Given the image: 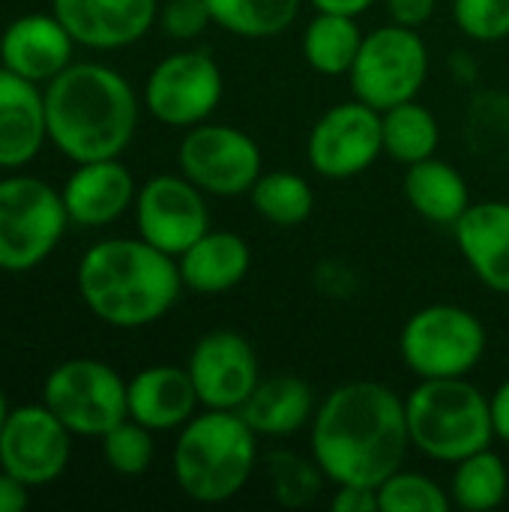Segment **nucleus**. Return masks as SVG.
Here are the masks:
<instances>
[{
  "label": "nucleus",
  "mask_w": 509,
  "mask_h": 512,
  "mask_svg": "<svg viewBox=\"0 0 509 512\" xmlns=\"http://www.w3.org/2000/svg\"><path fill=\"white\" fill-rule=\"evenodd\" d=\"M411 432L405 399L381 381H348L312 417V459L336 486L378 489L405 465Z\"/></svg>",
  "instance_id": "1"
},
{
  "label": "nucleus",
  "mask_w": 509,
  "mask_h": 512,
  "mask_svg": "<svg viewBox=\"0 0 509 512\" xmlns=\"http://www.w3.org/2000/svg\"><path fill=\"white\" fill-rule=\"evenodd\" d=\"M48 138L72 162L117 159L138 126L132 84L102 63H69L45 87Z\"/></svg>",
  "instance_id": "2"
},
{
  "label": "nucleus",
  "mask_w": 509,
  "mask_h": 512,
  "mask_svg": "<svg viewBox=\"0 0 509 512\" xmlns=\"http://www.w3.org/2000/svg\"><path fill=\"white\" fill-rule=\"evenodd\" d=\"M177 258L144 237L102 240L78 264V294L87 309L120 330L156 324L180 297Z\"/></svg>",
  "instance_id": "3"
},
{
  "label": "nucleus",
  "mask_w": 509,
  "mask_h": 512,
  "mask_svg": "<svg viewBox=\"0 0 509 512\" xmlns=\"http://www.w3.org/2000/svg\"><path fill=\"white\" fill-rule=\"evenodd\" d=\"M171 465L186 498L198 504H225L252 480L258 435L240 411L207 408L180 426Z\"/></svg>",
  "instance_id": "4"
},
{
  "label": "nucleus",
  "mask_w": 509,
  "mask_h": 512,
  "mask_svg": "<svg viewBox=\"0 0 509 512\" xmlns=\"http://www.w3.org/2000/svg\"><path fill=\"white\" fill-rule=\"evenodd\" d=\"M405 417L411 447L447 465L492 447L495 438L489 396L468 378H420L405 399Z\"/></svg>",
  "instance_id": "5"
},
{
  "label": "nucleus",
  "mask_w": 509,
  "mask_h": 512,
  "mask_svg": "<svg viewBox=\"0 0 509 512\" xmlns=\"http://www.w3.org/2000/svg\"><path fill=\"white\" fill-rule=\"evenodd\" d=\"M483 321L453 303L414 312L399 336L402 363L417 378H468L486 354Z\"/></svg>",
  "instance_id": "6"
},
{
  "label": "nucleus",
  "mask_w": 509,
  "mask_h": 512,
  "mask_svg": "<svg viewBox=\"0 0 509 512\" xmlns=\"http://www.w3.org/2000/svg\"><path fill=\"white\" fill-rule=\"evenodd\" d=\"M69 225L63 195L39 177L0 180V270L24 273L42 264Z\"/></svg>",
  "instance_id": "7"
},
{
  "label": "nucleus",
  "mask_w": 509,
  "mask_h": 512,
  "mask_svg": "<svg viewBox=\"0 0 509 512\" xmlns=\"http://www.w3.org/2000/svg\"><path fill=\"white\" fill-rule=\"evenodd\" d=\"M429 75V48L414 27L384 24L363 36L360 54L348 72L354 99L387 111L417 99Z\"/></svg>",
  "instance_id": "8"
},
{
  "label": "nucleus",
  "mask_w": 509,
  "mask_h": 512,
  "mask_svg": "<svg viewBox=\"0 0 509 512\" xmlns=\"http://www.w3.org/2000/svg\"><path fill=\"white\" fill-rule=\"evenodd\" d=\"M42 402L72 435L102 438L129 417V384L108 363L78 357L48 375Z\"/></svg>",
  "instance_id": "9"
},
{
  "label": "nucleus",
  "mask_w": 509,
  "mask_h": 512,
  "mask_svg": "<svg viewBox=\"0 0 509 512\" xmlns=\"http://www.w3.org/2000/svg\"><path fill=\"white\" fill-rule=\"evenodd\" d=\"M177 162L186 180H192L204 195L216 198L249 195L255 180L264 174L261 147L249 132L207 120L183 135Z\"/></svg>",
  "instance_id": "10"
},
{
  "label": "nucleus",
  "mask_w": 509,
  "mask_h": 512,
  "mask_svg": "<svg viewBox=\"0 0 509 512\" xmlns=\"http://www.w3.org/2000/svg\"><path fill=\"white\" fill-rule=\"evenodd\" d=\"M225 78L210 51H177L159 60L144 84L147 111L174 129L204 123L222 102Z\"/></svg>",
  "instance_id": "11"
},
{
  "label": "nucleus",
  "mask_w": 509,
  "mask_h": 512,
  "mask_svg": "<svg viewBox=\"0 0 509 512\" xmlns=\"http://www.w3.org/2000/svg\"><path fill=\"white\" fill-rule=\"evenodd\" d=\"M306 156L315 174L327 180L363 174L378 162V156H384L381 111L360 99L327 108L309 132Z\"/></svg>",
  "instance_id": "12"
},
{
  "label": "nucleus",
  "mask_w": 509,
  "mask_h": 512,
  "mask_svg": "<svg viewBox=\"0 0 509 512\" xmlns=\"http://www.w3.org/2000/svg\"><path fill=\"white\" fill-rule=\"evenodd\" d=\"M135 222L138 237L180 258L198 237L210 231V210L204 192L192 180H186L183 174H159L138 189Z\"/></svg>",
  "instance_id": "13"
},
{
  "label": "nucleus",
  "mask_w": 509,
  "mask_h": 512,
  "mask_svg": "<svg viewBox=\"0 0 509 512\" xmlns=\"http://www.w3.org/2000/svg\"><path fill=\"white\" fill-rule=\"evenodd\" d=\"M204 408L240 411L261 381L258 354L237 330H210L201 336L186 363Z\"/></svg>",
  "instance_id": "14"
},
{
  "label": "nucleus",
  "mask_w": 509,
  "mask_h": 512,
  "mask_svg": "<svg viewBox=\"0 0 509 512\" xmlns=\"http://www.w3.org/2000/svg\"><path fill=\"white\" fill-rule=\"evenodd\" d=\"M69 435L45 402L15 408L0 432V468L24 486L54 483L69 462Z\"/></svg>",
  "instance_id": "15"
},
{
  "label": "nucleus",
  "mask_w": 509,
  "mask_h": 512,
  "mask_svg": "<svg viewBox=\"0 0 509 512\" xmlns=\"http://www.w3.org/2000/svg\"><path fill=\"white\" fill-rule=\"evenodd\" d=\"M51 12L78 45L111 51L150 33L159 18L156 0H51Z\"/></svg>",
  "instance_id": "16"
},
{
  "label": "nucleus",
  "mask_w": 509,
  "mask_h": 512,
  "mask_svg": "<svg viewBox=\"0 0 509 512\" xmlns=\"http://www.w3.org/2000/svg\"><path fill=\"white\" fill-rule=\"evenodd\" d=\"M60 195L69 222L84 228H102L117 222L135 204L138 192L132 171L120 159H93L78 162Z\"/></svg>",
  "instance_id": "17"
},
{
  "label": "nucleus",
  "mask_w": 509,
  "mask_h": 512,
  "mask_svg": "<svg viewBox=\"0 0 509 512\" xmlns=\"http://www.w3.org/2000/svg\"><path fill=\"white\" fill-rule=\"evenodd\" d=\"M78 42L51 15H21L0 39V60L6 69L27 81H51L72 63V48Z\"/></svg>",
  "instance_id": "18"
},
{
  "label": "nucleus",
  "mask_w": 509,
  "mask_h": 512,
  "mask_svg": "<svg viewBox=\"0 0 509 512\" xmlns=\"http://www.w3.org/2000/svg\"><path fill=\"white\" fill-rule=\"evenodd\" d=\"M471 273L495 294H509V201H471L453 225Z\"/></svg>",
  "instance_id": "19"
},
{
  "label": "nucleus",
  "mask_w": 509,
  "mask_h": 512,
  "mask_svg": "<svg viewBox=\"0 0 509 512\" xmlns=\"http://www.w3.org/2000/svg\"><path fill=\"white\" fill-rule=\"evenodd\" d=\"M48 138L45 93L36 81L0 69V168L27 165Z\"/></svg>",
  "instance_id": "20"
},
{
  "label": "nucleus",
  "mask_w": 509,
  "mask_h": 512,
  "mask_svg": "<svg viewBox=\"0 0 509 512\" xmlns=\"http://www.w3.org/2000/svg\"><path fill=\"white\" fill-rule=\"evenodd\" d=\"M201 405L189 369L150 366L129 381V417L153 432L180 429Z\"/></svg>",
  "instance_id": "21"
},
{
  "label": "nucleus",
  "mask_w": 509,
  "mask_h": 512,
  "mask_svg": "<svg viewBox=\"0 0 509 512\" xmlns=\"http://www.w3.org/2000/svg\"><path fill=\"white\" fill-rule=\"evenodd\" d=\"M177 267L183 288L195 294H225L246 279L252 267V249L237 231L210 228L177 258Z\"/></svg>",
  "instance_id": "22"
},
{
  "label": "nucleus",
  "mask_w": 509,
  "mask_h": 512,
  "mask_svg": "<svg viewBox=\"0 0 509 512\" xmlns=\"http://www.w3.org/2000/svg\"><path fill=\"white\" fill-rule=\"evenodd\" d=\"M318 405L312 387L297 375H273L261 378L252 396L243 402L240 414L255 429V435L285 438L312 423Z\"/></svg>",
  "instance_id": "23"
},
{
  "label": "nucleus",
  "mask_w": 509,
  "mask_h": 512,
  "mask_svg": "<svg viewBox=\"0 0 509 512\" xmlns=\"http://www.w3.org/2000/svg\"><path fill=\"white\" fill-rule=\"evenodd\" d=\"M402 192L411 210L432 225H456L471 207V189L462 171L438 156L408 165Z\"/></svg>",
  "instance_id": "24"
},
{
  "label": "nucleus",
  "mask_w": 509,
  "mask_h": 512,
  "mask_svg": "<svg viewBox=\"0 0 509 512\" xmlns=\"http://www.w3.org/2000/svg\"><path fill=\"white\" fill-rule=\"evenodd\" d=\"M363 36L366 33L360 30L357 18L336 15V12H315V18L303 30V42H300L303 60L318 75L327 78L348 75L360 54Z\"/></svg>",
  "instance_id": "25"
},
{
  "label": "nucleus",
  "mask_w": 509,
  "mask_h": 512,
  "mask_svg": "<svg viewBox=\"0 0 509 512\" xmlns=\"http://www.w3.org/2000/svg\"><path fill=\"white\" fill-rule=\"evenodd\" d=\"M381 132H384V153L393 162H402L405 168L435 156L441 144L438 117L417 99L381 111Z\"/></svg>",
  "instance_id": "26"
},
{
  "label": "nucleus",
  "mask_w": 509,
  "mask_h": 512,
  "mask_svg": "<svg viewBox=\"0 0 509 512\" xmlns=\"http://www.w3.org/2000/svg\"><path fill=\"white\" fill-rule=\"evenodd\" d=\"M507 492L509 471L504 459L492 447L456 462L453 483H450L453 507L465 512L498 510L507 501Z\"/></svg>",
  "instance_id": "27"
},
{
  "label": "nucleus",
  "mask_w": 509,
  "mask_h": 512,
  "mask_svg": "<svg viewBox=\"0 0 509 512\" xmlns=\"http://www.w3.org/2000/svg\"><path fill=\"white\" fill-rule=\"evenodd\" d=\"M249 201L261 219L276 228H297L315 210V189L294 171H264L249 189Z\"/></svg>",
  "instance_id": "28"
},
{
  "label": "nucleus",
  "mask_w": 509,
  "mask_h": 512,
  "mask_svg": "<svg viewBox=\"0 0 509 512\" xmlns=\"http://www.w3.org/2000/svg\"><path fill=\"white\" fill-rule=\"evenodd\" d=\"M303 0H207L213 24L243 39L282 36L300 15Z\"/></svg>",
  "instance_id": "29"
},
{
  "label": "nucleus",
  "mask_w": 509,
  "mask_h": 512,
  "mask_svg": "<svg viewBox=\"0 0 509 512\" xmlns=\"http://www.w3.org/2000/svg\"><path fill=\"white\" fill-rule=\"evenodd\" d=\"M264 462L273 483V495L282 507L300 510L321 495L327 477L315 459H303L291 450H270Z\"/></svg>",
  "instance_id": "30"
},
{
  "label": "nucleus",
  "mask_w": 509,
  "mask_h": 512,
  "mask_svg": "<svg viewBox=\"0 0 509 512\" xmlns=\"http://www.w3.org/2000/svg\"><path fill=\"white\" fill-rule=\"evenodd\" d=\"M378 504L381 512H450L453 498L450 489L435 483L426 474L414 471H396L378 486Z\"/></svg>",
  "instance_id": "31"
},
{
  "label": "nucleus",
  "mask_w": 509,
  "mask_h": 512,
  "mask_svg": "<svg viewBox=\"0 0 509 512\" xmlns=\"http://www.w3.org/2000/svg\"><path fill=\"white\" fill-rule=\"evenodd\" d=\"M153 453H156L153 429L141 426L132 417H126L123 423H117L102 435V456L114 474L141 477L153 465Z\"/></svg>",
  "instance_id": "32"
},
{
  "label": "nucleus",
  "mask_w": 509,
  "mask_h": 512,
  "mask_svg": "<svg viewBox=\"0 0 509 512\" xmlns=\"http://www.w3.org/2000/svg\"><path fill=\"white\" fill-rule=\"evenodd\" d=\"M453 18L474 42H501L509 36V0H453Z\"/></svg>",
  "instance_id": "33"
},
{
  "label": "nucleus",
  "mask_w": 509,
  "mask_h": 512,
  "mask_svg": "<svg viewBox=\"0 0 509 512\" xmlns=\"http://www.w3.org/2000/svg\"><path fill=\"white\" fill-rule=\"evenodd\" d=\"M156 21L171 39L186 42V39H198L213 24V15L207 0H165L159 6Z\"/></svg>",
  "instance_id": "34"
},
{
  "label": "nucleus",
  "mask_w": 509,
  "mask_h": 512,
  "mask_svg": "<svg viewBox=\"0 0 509 512\" xmlns=\"http://www.w3.org/2000/svg\"><path fill=\"white\" fill-rule=\"evenodd\" d=\"M384 6H387V15H390L393 24L417 30L435 15L438 0H384Z\"/></svg>",
  "instance_id": "35"
},
{
  "label": "nucleus",
  "mask_w": 509,
  "mask_h": 512,
  "mask_svg": "<svg viewBox=\"0 0 509 512\" xmlns=\"http://www.w3.org/2000/svg\"><path fill=\"white\" fill-rule=\"evenodd\" d=\"M333 512H381L378 504V489L372 486H339L333 501H330Z\"/></svg>",
  "instance_id": "36"
},
{
  "label": "nucleus",
  "mask_w": 509,
  "mask_h": 512,
  "mask_svg": "<svg viewBox=\"0 0 509 512\" xmlns=\"http://www.w3.org/2000/svg\"><path fill=\"white\" fill-rule=\"evenodd\" d=\"M30 486H24L18 477L0 471V512H24L30 504V495H27Z\"/></svg>",
  "instance_id": "37"
},
{
  "label": "nucleus",
  "mask_w": 509,
  "mask_h": 512,
  "mask_svg": "<svg viewBox=\"0 0 509 512\" xmlns=\"http://www.w3.org/2000/svg\"><path fill=\"white\" fill-rule=\"evenodd\" d=\"M492 405V426H495V438H501L509 444V378L489 396Z\"/></svg>",
  "instance_id": "38"
},
{
  "label": "nucleus",
  "mask_w": 509,
  "mask_h": 512,
  "mask_svg": "<svg viewBox=\"0 0 509 512\" xmlns=\"http://www.w3.org/2000/svg\"><path fill=\"white\" fill-rule=\"evenodd\" d=\"M318 12H336V15H351L360 18L366 9H372L378 0H309Z\"/></svg>",
  "instance_id": "39"
},
{
  "label": "nucleus",
  "mask_w": 509,
  "mask_h": 512,
  "mask_svg": "<svg viewBox=\"0 0 509 512\" xmlns=\"http://www.w3.org/2000/svg\"><path fill=\"white\" fill-rule=\"evenodd\" d=\"M6 417H9V408H6V396H3V390H0V432H3V426H6Z\"/></svg>",
  "instance_id": "40"
}]
</instances>
